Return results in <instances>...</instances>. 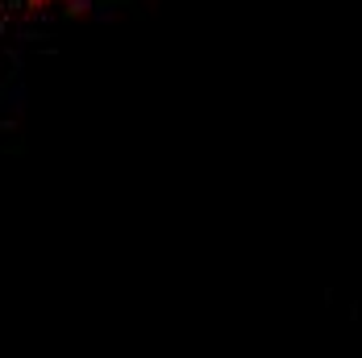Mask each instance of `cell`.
I'll return each instance as SVG.
<instances>
[{"label":"cell","instance_id":"obj_1","mask_svg":"<svg viewBox=\"0 0 362 358\" xmlns=\"http://www.w3.org/2000/svg\"><path fill=\"white\" fill-rule=\"evenodd\" d=\"M34 8H75V4H88V0H30Z\"/></svg>","mask_w":362,"mask_h":358}]
</instances>
